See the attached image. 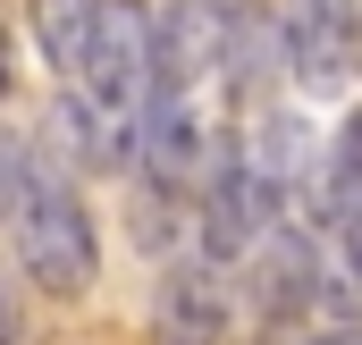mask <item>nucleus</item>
I'll return each mask as SVG.
<instances>
[{
	"label": "nucleus",
	"instance_id": "3",
	"mask_svg": "<svg viewBox=\"0 0 362 345\" xmlns=\"http://www.w3.org/2000/svg\"><path fill=\"white\" fill-rule=\"evenodd\" d=\"M278 194L286 185L253 160V144H219L211 152V177H202V211H194L202 261H245L278 228Z\"/></svg>",
	"mask_w": 362,
	"mask_h": 345
},
{
	"label": "nucleus",
	"instance_id": "10",
	"mask_svg": "<svg viewBox=\"0 0 362 345\" xmlns=\"http://www.w3.org/2000/svg\"><path fill=\"white\" fill-rule=\"evenodd\" d=\"M346 211H362V101L337 118V144H329V160H320V219L337 228Z\"/></svg>",
	"mask_w": 362,
	"mask_h": 345
},
{
	"label": "nucleus",
	"instance_id": "7",
	"mask_svg": "<svg viewBox=\"0 0 362 345\" xmlns=\"http://www.w3.org/2000/svg\"><path fill=\"white\" fill-rule=\"evenodd\" d=\"M135 160L152 185L177 194L185 177H202V118H194V93H152V110L135 118Z\"/></svg>",
	"mask_w": 362,
	"mask_h": 345
},
{
	"label": "nucleus",
	"instance_id": "2",
	"mask_svg": "<svg viewBox=\"0 0 362 345\" xmlns=\"http://www.w3.org/2000/svg\"><path fill=\"white\" fill-rule=\"evenodd\" d=\"M76 101H85L93 118L110 127V135H135V118L152 110V17L135 8V0H101V25H93V51L85 68L68 76Z\"/></svg>",
	"mask_w": 362,
	"mask_h": 345
},
{
	"label": "nucleus",
	"instance_id": "8",
	"mask_svg": "<svg viewBox=\"0 0 362 345\" xmlns=\"http://www.w3.org/2000/svg\"><path fill=\"white\" fill-rule=\"evenodd\" d=\"M253 303H262V320H295L303 303H320V261L295 228H270L253 245Z\"/></svg>",
	"mask_w": 362,
	"mask_h": 345
},
{
	"label": "nucleus",
	"instance_id": "13",
	"mask_svg": "<svg viewBox=\"0 0 362 345\" xmlns=\"http://www.w3.org/2000/svg\"><path fill=\"white\" fill-rule=\"evenodd\" d=\"M303 345H362V320H337V329H320V337H303Z\"/></svg>",
	"mask_w": 362,
	"mask_h": 345
},
{
	"label": "nucleus",
	"instance_id": "15",
	"mask_svg": "<svg viewBox=\"0 0 362 345\" xmlns=\"http://www.w3.org/2000/svg\"><path fill=\"white\" fill-rule=\"evenodd\" d=\"M8 68H17V51H8V34H0V93L17 85V76H8Z\"/></svg>",
	"mask_w": 362,
	"mask_h": 345
},
{
	"label": "nucleus",
	"instance_id": "14",
	"mask_svg": "<svg viewBox=\"0 0 362 345\" xmlns=\"http://www.w3.org/2000/svg\"><path fill=\"white\" fill-rule=\"evenodd\" d=\"M0 345H17V303H8V286H0Z\"/></svg>",
	"mask_w": 362,
	"mask_h": 345
},
{
	"label": "nucleus",
	"instance_id": "11",
	"mask_svg": "<svg viewBox=\"0 0 362 345\" xmlns=\"http://www.w3.org/2000/svg\"><path fill=\"white\" fill-rule=\"evenodd\" d=\"M25 177H34V152L0 135V219H17V202H25Z\"/></svg>",
	"mask_w": 362,
	"mask_h": 345
},
{
	"label": "nucleus",
	"instance_id": "5",
	"mask_svg": "<svg viewBox=\"0 0 362 345\" xmlns=\"http://www.w3.org/2000/svg\"><path fill=\"white\" fill-rule=\"evenodd\" d=\"M278 42H286L295 76H303L312 93H337L362 68V17H354V0H295V8L278 17Z\"/></svg>",
	"mask_w": 362,
	"mask_h": 345
},
{
	"label": "nucleus",
	"instance_id": "4",
	"mask_svg": "<svg viewBox=\"0 0 362 345\" xmlns=\"http://www.w3.org/2000/svg\"><path fill=\"white\" fill-rule=\"evenodd\" d=\"M228 34H236L228 0H160L152 8V85L194 93L202 76H219L228 68Z\"/></svg>",
	"mask_w": 362,
	"mask_h": 345
},
{
	"label": "nucleus",
	"instance_id": "6",
	"mask_svg": "<svg viewBox=\"0 0 362 345\" xmlns=\"http://www.w3.org/2000/svg\"><path fill=\"white\" fill-rule=\"evenodd\" d=\"M152 345H228V278H219V261H177L160 278Z\"/></svg>",
	"mask_w": 362,
	"mask_h": 345
},
{
	"label": "nucleus",
	"instance_id": "12",
	"mask_svg": "<svg viewBox=\"0 0 362 345\" xmlns=\"http://www.w3.org/2000/svg\"><path fill=\"white\" fill-rule=\"evenodd\" d=\"M337 245H346V269L362 278V211H346V219H337Z\"/></svg>",
	"mask_w": 362,
	"mask_h": 345
},
{
	"label": "nucleus",
	"instance_id": "9",
	"mask_svg": "<svg viewBox=\"0 0 362 345\" xmlns=\"http://www.w3.org/2000/svg\"><path fill=\"white\" fill-rule=\"evenodd\" d=\"M93 25H101V0H34V42L59 76H76L93 51Z\"/></svg>",
	"mask_w": 362,
	"mask_h": 345
},
{
	"label": "nucleus",
	"instance_id": "1",
	"mask_svg": "<svg viewBox=\"0 0 362 345\" xmlns=\"http://www.w3.org/2000/svg\"><path fill=\"white\" fill-rule=\"evenodd\" d=\"M17 261H25V278L42 286V295H85L93 278H101V245H93V211L85 194L68 185V177H51L34 160L25 177V202H17Z\"/></svg>",
	"mask_w": 362,
	"mask_h": 345
}]
</instances>
